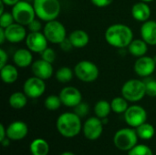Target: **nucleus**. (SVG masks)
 <instances>
[{"label":"nucleus","mask_w":156,"mask_h":155,"mask_svg":"<svg viewBox=\"0 0 156 155\" xmlns=\"http://www.w3.org/2000/svg\"><path fill=\"white\" fill-rule=\"evenodd\" d=\"M7 60H8V56L6 51L4 48H0V69L7 64Z\"/></svg>","instance_id":"obj_39"},{"label":"nucleus","mask_w":156,"mask_h":155,"mask_svg":"<svg viewBox=\"0 0 156 155\" xmlns=\"http://www.w3.org/2000/svg\"><path fill=\"white\" fill-rule=\"evenodd\" d=\"M27 99L28 97L24 92L16 91L10 95L8 99V102L11 108L15 110H21L26 107L27 103Z\"/></svg>","instance_id":"obj_25"},{"label":"nucleus","mask_w":156,"mask_h":155,"mask_svg":"<svg viewBox=\"0 0 156 155\" xmlns=\"http://www.w3.org/2000/svg\"><path fill=\"white\" fill-rule=\"evenodd\" d=\"M29 150L32 155H48L49 153V145L44 139L37 138L32 141Z\"/></svg>","instance_id":"obj_24"},{"label":"nucleus","mask_w":156,"mask_h":155,"mask_svg":"<svg viewBox=\"0 0 156 155\" xmlns=\"http://www.w3.org/2000/svg\"><path fill=\"white\" fill-rule=\"evenodd\" d=\"M128 155H154L153 151L144 144H137L128 153Z\"/></svg>","instance_id":"obj_31"},{"label":"nucleus","mask_w":156,"mask_h":155,"mask_svg":"<svg viewBox=\"0 0 156 155\" xmlns=\"http://www.w3.org/2000/svg\"><path fill=\"white\" fill-rule=\"evenodd\" d=\"M6 129L3 124H0V142L3 141L5 138H6Z\"/></svg>","instance_id":"obj_40"},{"label":"nucleus","mask_w":156,"mask_h":155,"mask_svg":"<svg viewBox=\"0 0 156 155\" xmlns=\"http://www.w3.org/2000/svg\"><path fill=\"white\" fill-rule=\"evenodd\" d=\"M144 83L146 95L151 98H156V79L147 78V79L144 80Z\"/></svg>","instance_id":"obj_32"},{"label":"nucleus","mask_w":156,"mask_h":155,"mask_svg":"<svg viewBox=\"0 0 156 155\" xmlns=\"http://www.w3.org/2000/svg\"><path fill=\"white\" fill-rule=\"evenodd\" d=\"M128 102L129 101L126 99H124L122 96V97H115L111 101L112 111L117 114L124 113L127 111V109L129 108Z\"/></svg>","instance_id":"obj_29"},{"label":"nucleus","mask_w":156,"mask_h":155,"mask_svg":"<svg viewBox=\"0 0 156 155\" xmlns=\"http://www.w3.org/2000/svg\"><path fill=\"white\" fill-rule=\"evenodd\" d=\"M14 23L15 19L11 12H4L0 15V27L6 28Z\"/></svg>","instance_id":"obj_33"},{"label":"nucleus","mask_w":156,"mask_h":155,"mask_svg":"<svg viewBox=\"0 0 156 155\" xmlns=\"http://www.w3.org/2000/svg\"><path fill=\"white\" fill-rule=\"evenodd\" d=\"M140 34L149 46H156V21L149 19L144 22L141 26Z\"/></svg>","instance_id":"obj_18"},{"label":"nucleus","mask_w":156,"mask_h":155,"mask_svg":"<svg viewBox=\"0 0 156 155\" xmlns=\"http://www.w3.org/2000/svg\"><path fill=\"white\" fill-rule=\"evenodd\" d=\"M60 155H76L74 154L73 153H71V152H64V153H62Z\"/></svg>","instance_id":"obj_45"},{"label":"nucleus","mask_w":156,"mask_h":155,"mask_svg":"<svg viewBox=\"0 0 156 155\" xmlns=\"http://www.w3.org/2000/svg\"><path fill=\"white\" fill-rule=\"evenodd\" d=\"M11 13L15 22L25 26H27L28 24L37 17L33 4L25 0H21L12 6Z\"/></svg>","instance_id":"obj_5"},{"label":"nucleus","mask_w":156,"mask_h":155,"mask_svg":"<svg viewBox=\"0 0 156 155\" xmlns=\"http://www.w3.org/2000/svg\"><path fill=\"white\" fill-rule=\"evenodd\" d=\"M5 5L2 1H0V15H1V14H3V13L5 12V11H4V9H5Z\"/></svg>","instance_id":"obj_44"},{"label":"nucleus","mask_w":156,"mask_h":155,"mask_svg":"<svg viewBox=\"0 0 156 155\" xmlns=\"http://www.w3.org/2000/svg\"><path fill=\"white\" fill-rule=\"evenodd\" d=\"M32 4L37 17L44 22L57 19L61 11L58 0H34Z\"/></svg>","instance_id":"obj_3"},{"label":"nucleus","mask_w":156,"mask_h":155,"mask_svg":"<svg viewBox=\"0 0 156 155\" xmlns=\"http://www.w3.org/2000/svg\"><path fill=\"white\" fill-rule=\"evenodd\" d=\"M43 33L48 42L52 44H60L67 37V30L65 26L57 19L46 22Z\"/></svg>","instance_id":"obj_8"},{"label":"nucleus","mask_w":156,"mask_h":155,"mask_svg":"<svg viewBox=\"0 0 156 155\" xmlns=\"http://www.w3.org/2000/svg\"><path fill=\"white\" fill-rule=\"evenodd\" d=\"M28 133L27 125L22 121L11 122L6 128V136L12 141H19L24 139Z\"/></svg>","instance_id":"obj_17"},{"label":"nucleus","mask_w":156,"mask_h":155,"mask_svg":"<svg viewBox=\"0 0 156 155\" xmlns=\"http://www.w3.org/2000/svg\"><path fill=\"white\" fill-rule=\"evenodd\" d=\"M122 96L130 102H138L146 96L144 80L131 79L125 81L121 90Z\"/></svg>","instance_id":"obj_4"},{"label":"nucleus","mask_w":156,"mask_h":155,"mask_svg":"<svg viewBox=\"0 0 156 155\" xmlns=\"http://www.w3.org/2000/svg\"><path fill=\"white\" fill-rule=\"evenodd\" d=\"M75 76L84 83H92L99 78L98 66L90 60H80L74 67Z\"/></svg>","instance_id":"obj_6"},{"label":"nucleus","mask_w":156,"mask_h":155,"mask_svg":"<svg viewBox=\"0 0 156 155\" xmlns=\"http://www.w3.org/2000/svg\"><path fill=\"white\" fill-rule=\"evenodd\" d=\"M13 62L17 68L21 69H26L31 66L34 62L32 52L27 48L16 49L13 55Z\"/></svg>","instance_id":"obj_20"},{"label":"nucleus","mask_w":156,"mask_h":155,"mask_svg":"<svg viewBox=\"0 0 156 155\" xmlns=\"http://www.w3.org/2000/svg\"><path fill=\"white\" fill-rule=\"evenodd\" d=\"M62 105L69 108H75L82 101V94L79 89L73 86H66L59 92Z\"/></svg>","instance_id":"obj_13"},{"label":"nucleus","mask_w":156,"mask_h":155,"mask_svg":"<svg viewBox=\"0 0 156 155\" xmlns=\"http://www.w3.org/2000/svg\"><path fill=\"white\" fill-rule=\"evenodd\" d=\"M124 120L129 126L137 128L141 124L146 122L147 112L144 108L140 105H132L129 106L127 111L124 112Z\"/></svg>","instance_id":"obj_10"},{"label":"nucleus","mask_w":156,"mask_h":155,"mask_svg":"<svg viewBox=\"0 0 156 155\" xmlns=\"http://www.w3.org/2000/svg\"><path fill=\"white\" fill-rule=\"evenodd\" d=\"M111 111H112V106H111V102H109L108 100H101L97 101L95 106H94L95 116L100 118V119L108 118Z\"/></svg>","instance_id":"obj_26"},{"label":"nucleus","mask_w":156,"mask_h":155,"mask_svg":"<svg viewBox=\"0 0 156 155\" xmlns=\"http://www.w3.org/2000/svg\"><path fill=\"white\" fill-rule=\"evenodd\" d=\"M25 1H27V2H30V3H31V2H33L34 0H25Z\"/></svg>","instance_id":"obj_47"},{"label":"nucleus","mask_w":156,"mask_h":155,"mask_svg":"<svg viewBox=\"0 0 156 155\" xmlns=\"http://www.w3.org/2000/svg\"><path fill=\"white\" fill-rule=\"evenodd\" d=\"M46 91V83L45 80L32 76L27 79L23 85V92L29 99H37L40 98Z\"/></svg>","instance_id":"obj_9"},{"label":"nucleus","mask_w":156,"mask_h":155,"mask_svg":"<svg viewBox=\"0 0 156 155\" xmlns=\"http://www.w3.org/2000/svg\"><path fill=\"white\" fill-rule=\"evenodd\" d=\"M0 77L4 83L13 84L18 79V70L17 67L11 64H6L0 69Z\"/></svg>","instance_id":"obj_22"},{"label":"nucleus","mask_w":156,"mask_h":155,"mask_svg":"<svg viewBox=\"0 0 156 155\" xmlns=\"http://www.w3.org/2000/svg\"><path fill=\"white\" fill-rule=\"evenodd\" d=\"M27 48L34 53H42L47 48L48 40L43 32H29L26 37Z\"/></svg>","instance_id":"obj_12"},{"label":"nucleus","mask_w":156,"mask_h":155,"mask_svg":"<svg viewBox=\"0 0 156 155\" xmlns=\"http://www.w3.org/2000/svg\"><path fill=\"white\" fill-rule=\"evenodd\" d=\"M59 48L63 52H70L72 50V48H74L72 43L70 42L69 38L68 37L59 44Z\"/></svg>","instance_id":"obj_37"},{"label":"nucleus","mask_w":156,"mask_h":155,"mask_svg":"<svg viewBox=\"0 0 156 155\" xmlns=\"http://www.w3.org/2000/svg\"><path fill=\"white\" fill-rule=\"evenodd\" d=\"M136 132H137V135L140 139L151 140L154 136L155 130L152 124H150L148 122H144L136 128Z\"/></svg>","instance_id":"obj_28"},{"label":"nucleus","mask_w":156,"mask_h":155,"mask_svg":"<svg viewBox=\"0 0 156 155\" xmlns=\"http://www.w3.org/2000/svg\"><path fill=\"white\" fill-rule=\"evenodd\" d=\"M154 60H155V62H156V56H154Z\"/></svg>","instance_id":"obj_48"},{"label":"nucleus","mask_w":156,"mask_h":155,"mask_svg":"<svg viewBox=\"0 0 156 155\" xmlns=\"http://www.w3.org/2000/svg\"><path fill=\"white\" fill-rule=\"evenodd\" d=\"M74 75V70H72L69 67H61L55 72L56 79L63 84L70 82Z\"/></svg>","instance_id":"obj_27"},{"label":"nucleus","mask_w":156,"mask_h":155,"mask_svg":"<svg viewBox=\"0 0 156 155\" xmlns=\"http://www.w3.org/2000/svg\"><path fill=\"white\" fill-rule=\"evenodd\" d=\"M4 29H5V33L6 41L9 43H12V44L20 43V42L26 40V37L27 36V29H26L25 26L20 25L16 22Z\"/></svg>","instance_id":"obj_16"},{"label":"nucleus","mask_w":156,"mask_h":155,"mask_svg":"<svg viewBox=\"0 0 156 155\" xmlns=\"http://www.w3.org/2000/svg\"><path fill=\"white\" fill-rule=\"evenodd\" d=\"M140 1H143V2H145V3H151V2H153V1H154V0H140Z\"/></svg>","instance_id":"obj_46"},{"label":"nucleus","mask_w":156,"mask_h":155,"mask_svg":"<svg viewBox=\"0 0 156 155\" xmlns=\"http://www.w3.org/2000/svg\"><path fill=\"white\" fill-rule=\"evenodd\" d=\"M90 2L93 5L100 7V8H103L112 5L113 0H90Z\"/></svg>","instance_id":"obj_38"},{"label":"nucleus","mask_w":156,"mask_h":155,"mask_svg":"<svg viewBox=\"0 0 156 155\" xmlns=\"http://www.w3.org/2000/svg\"><path fill=\"white\" fill-rule=\"evenodd\" d=\"M138 138L136 130L132 128H123L115 132L113 143L115 147L121 151H130L137 145Z\"/></svg>","instance_id":"obj_7"},{"label":"nucleus","mask_w":156,"mask_h":155,"mask_svg":"<svg viewBox=\"0 0 156 155\" xmlns=\"http://www.w3.org/2000/svg\"><path fill=\"white\" fill-rule=\"evenodd\" d=\"M75 48H83L90 42L89 34L83 29H75L68 37Z\"/></svg>","instance_id":"obj_21"},{"label":"nucleus","mask_w":156,"mask_h":155,"mask_svg":"<svg viewBox=\"0 0 156 155\" xmlns=\"http://www.w3.org/2000/svg\"><path fill=\"white\" fill-rule=\"evenodd\" d=\"M156 62L150 56H143L138 58L133 65L135 74L141 78H149L155 71Z\"/></svg>","instance_id":"obj_11"},{"label":"nucleus","mask_w":156,"mask_h":155,"mask_svg":"<svg viewBox=\"0 0 156 155\" xmlns=\"http://www.w3.org/2000/svg\"><path fill=\"white\" fill-rule=\"evenodd\" d=\"M44 105H45L47 110L54 111H57V110H58L60 108V106L62 105V102H61V100H60L59 96L52 94V95L48 96L45 99Z\"/></svg>","instance_id":"obj_30"},{"label":"nucleus","mask_w":156,"mask_h":155,"mask_svg":"<svg viewBox=\"0 0 156 155\" xmlns=\"http://www.w3.org/2000/svg\"><path fill=\"white\" fill-rule=\"evenodd\" d=\"M40 56H41V58L49 62V63H54V61L56 60V58H57V55H56V52L53 48H47L42 53H40Z\"/></svg>","instance_id":"obj_34"},{"label":"nucleus","mask_w":156,"mask_h":155,"mask_svg":"<svg viewBox=\"0 0 156 155\" xmlns=\"http://www.w3.org/2000/svg\"><path fill=\"white\" fill-rule=\"evenodd\" d=\"M90 111V107L86 102L81 101L80 104H78L75 108H74V112L80 118H83L85 116H87V114L89 113Z\"/></svg>","instance_id":"obj_35"},{"label":"nucleus","mask_w":156,"mask_h":155,"mask_svg":"<svg viewBox=\"0 0 156 155\" xmlns=\"http://www.w3.org/2000/svg\"><path fill=\"white\" fill-rule=\"evenodd\" d=\"M5 41H6L5 29H4L3 27H0V44L3 45V44L5 43Z\"/></svg>","instance_id":"obj_42"},{"label":"nucleus","mask_w":156,"mask_h":155,"mask_svg":"<svg viewBox=\"0 0 156 155\" xmlns=\"http://www.w3.org/2000/svg\"><path fill=\"white\" fill-rule=\"evenodd\" d=\"M131 14L133 19L138 22L144 23L149 20L151 16V8L149 6V4L143 2V1H139L135 3L132 6Z\"/></svg>","instance_id":"obj_19"},{"label":"nucleus","mask_w":156,"mask_h":155,"mask_svg":"<svg viewBox=\"0 0 156 155\" xmlns=\"http://www.w3.org/2000/svg\"><path fill=\"white\" fill-rule=\"evenodd\" d=\"M82 131L85 138L90 141L99 139L103 132V123L98 117L89 118L82 126Z\"/></svg>","instance_id":"obj_14"},{"label":"nucleus","mask_w":156,"mask_h":155,"mask_svg":"<svg viewBox=\"0 0 156 155\" xmlns=\"http://www.w3.org/2000/svg\"><path fill=\"white\" fill-rule=\"evenodd\" d=\"M9 140H10V139H9V138H7V137H6V138H5L3 141H1V143H2V145H3L4 147H6V146H8V145H9Z\"/></svg>","instance_id":"obj_43"},{"label":"nucleus","mask_w":156,"mask_h":155,"mask_svg":"<svg viewBox=\"0 0 156 155\" xmlns=\"http://www.w3.org/2000/svg\"><path fill=\"white\" fill-rule=\"evenodd\" d=\"M31 71L33 73V76L37 77L43 80L49 79L54 75L52 63H49L42 58L37 59L32 63Z\"/></svg>","instance_id":"obj_15"},{"label":"nucleus","mask_w":156,"mask_h":155,"mask_svg":"<svg viewBox=\"0 0 156 155\" xmlns=\"http://www.w3.org/2000/svg\"><path fill=\"white\" fill-rule=\"evenodd\" d=\"M43 28L44 26L42 25V20H40L37 17L32 20L27 26V29L29 32H40Z\"/></svg>","instance_id":"obj_36"},{"label":"nucleus","mask_w":156,"mask_h":155,"mask_svg":"<svg viewBox=\"0 0 156 155\" xmlns=\"http://www.w3.org/2000/svg\"><path fill=\"white\" fill-rule=\"evenodd\" d=\"M104 37L111 47L122 49L128 48L133 40V32L129 26L116 23L107 27Z\"/></svg>","instance_id":"obj_1"},{"label":"nucleus","mask_w":156,"mask_h":155,"mask_svg":"<svg viewBox=\"0 0 156 155\" xmlns=\"http://www.w3.org/2000/svg\"><path fill=\"white\" fill-rule=\"evenodd\" d=\"M1 1L7 6H14L16 4H17L21 0H1Z\"/></svg>","instance_id":"obj_41"},{"label":"nucleus","mask_w":156,"mask_h":155,"mask_svg":"<svg viewBox=\"0 0 156 155\" xmlns=\"http://www.w3.org/2000/svg\"><path fill=\"white\" fill-rule=\"evenodd\" d=\"M75 112H64L58 116L56 122L58 132L65 138L76 137L82 129V123Z\"/></svg>","instance_id":"obj_2"},{"label":"nucleus","mask_w":156,"mask_h":155,"mask_svg":"<svg viewBox=\"0 0 156 155\" xmlns=\"http://www.w3.org/2000/svg\"><path fill=\"white\" fill-rule=\"evenodd\" d=\"M148 46L149 45L143 38H140V39H133L127 48L132 56L135 58H141L146 55L148 51Z\"/></svg>","instance_id":"obj_23"}]
</instances>
